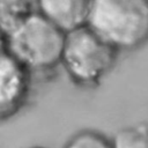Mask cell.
<instances>
[{
    "label": "cell",
    "instance_id": "6da1fadb",
    "mask_svg": "<svg viewBox=\"0 0 148 148\" xmlns=\"http://www.w3.org/2000/svg\"><path fill=\"white\" fill-rule=\"evenodd\" d=\"M65 38L64 30L36 10L2 35L1 47L30 72L47 71L61 62Z\"/></svg>",
    "mask_w": 148,
    "mask_h": 148
},
{
    "label": "cell",
    "instance_id": "7a4b0ae2",
    "mask_svg": "<svg viewBox=\"0 0 148 148\" xmlns=\"http://www.w3.org/2000/svg\"><path fill=\"white\" fill-rule=\"evenodd\" d=\"M87 25L118 51L138 49L148 42V0H92Z\"/></svg>",
    "mask_w": 148,
    "mask_h": 148
},
{
    "label": "cell",
    "instance_id": "3957f363",
    "mask_svg": "<svg viewBox=\"0 0 148 148\" xmlns=\"http://www.w3.org/2000/svg\"><path fill=\"white\" fill-rule=\"evenodd\" d=\"M118 50L84 24L66 32L61 65L76 83H98L114 66Z\"/></svg>",
    "mask_w": 148,
    "mask_h": 148
},
{
    "label": "cell",
    "instance_id": "277c9868",
    "mask_svg": "<svg viewBox=\"0 0 148 148\" xmlns=\"http://www.w3.org/2000/svg\"><path fill=\"white\" fill-rule=\"evenodd\" d=\"M30 71L1 47L0 57V114L6 119L16 113L27 98Z\"/></svg>",
    "mask_w": 148,
    "mask_h": 148
},
{
    "label": "cell",
    "instance_id": "5b68a950",
    "mask_svg": "<svg viewBox=\"0 0 148 148\" xmlns=\"http://www.w3.org/2000/svg\"><path fill=\"white\" fill-rule=\"evenodd\" d=\"M37 10L65 32L87 24L92 0H36Z\"/></svg>",
    "mask_w": 148,
    "mask_h": 148
},
{
    "label": "cell",
    "instance_id": "8992f818",
    "mask_svg": "<svg viewBox=\"0 0 148 148\" xmlns=\"http://www.w3.org/2000/svg\"><path fill=\"white\" fill-rule=\"evenodd\" d=\"M37 10L36 0H0V21L2 35Z\"/></svg>",
    "mask_w": 148,
    "mask_h": 148
},
{
    "label": "cell",
    "instance_id": "52a82bcc",
    "mask_svg": "<svg viewBox=\"0 0 148 148\" xmlns=\"http://www.w3.org/2000/svg\"><path fill=\"white\" fill-rule=\"evenodd\" d=\"M113 148H148V123L118 130L111 139Z\"/></svg>",
    "mask_w": 148,
    "mask_h": 148
},
{
    "label": "cell",
    "instance_id": "ba28073f",
    "mask_svg": "<svg viewBox=\"0 0 148 148\" xmlns=\"http://www.w3.org/2000/svg\"><path fill=\"white\" fill-rule=\"evenodd\" d=\"M64 148H113L111 139L102 133L91 130H84L73 135Z\"/></svg>",
    "mask_w": 148,
    "mask_h": 148
},
{
    "label": "cell",
    "instance_id": "9c48e42d",
    "mask_svg": "<svg viewBox=\"0 0 148 148\" xmlns=\"http://www.w3.org/2000/svg\"><path fill=\"white\" fill-rule=\"evenodd\" d=\"M29 148H45V147H39V146H35V147H29Z\"/></svg>",
    "mask_w": 148,
    "mask_h": 148
}]
</instances>
